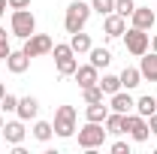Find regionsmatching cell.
Instances as JSON below:
<instances>
[{"instance_id": "cell-34", "label": "cell", "mask_w": 157, "mask_h": 154, "mask_svg": "<svg viewBox=\"0 0 157 154\" xmlns=\"http://www.w3.org/2000/svg\"><path fill=\"white\" fill-rule=\"evenodd\" d=\"M151 52H157V33L151 37Z\"/></svg>"}, {"instance_id": "cell-13", "label": "cell", "mask_w": 157, "mask_h": 154, "mask_svg": "<svg viewBox=\"0 0 157 154\" xmlns=\"http://www.w3.org/2000/svg\"><path fill=\"white\" fill-rule=\"evenodd\" d=\"M130 18H133V27H139V30H151V27H154V21H157V15H154V9L136 6Z\"/></svg>"}, {"instance_id": "cell-8", "label": "cell", "mask_w": 157, "mask_h": 154, "mask_svg": "<svg viewBox=\"0 0 157 154\" xmlns=\"http://www.w3.org/2000/svg\"><path fill=\"white\" fill-rule=\"evenodd\" d=\"M52 48H55V39L48 37V33H33V37L24 39V48H21V52H24L27 58H42V55H48Z\"/></svg>"}, {"instance_id": "cell-1", "label": "cell", "mask_w": 157, "mask_h": 154, "mask_svg": "<svg viewBox=\"0 0 157 154\" xmlns=\"http://www.w3.org/2000/svg\"><path fill=\"white\" fill-rule=\"evenodd\" d=\"M91 12H94L91 3H85V0H73V3L67 6V15H63V27H67V33H78V30H85Z\"/></svg>"}, {"instance_id": "cell-11", "label": "cell", "mask_w": 157, "mask_h": 154, "mask_svg": "<svg viewBox=\"0 0 157 154\" xmlns=\"http://www.w3.org/2000/svg\"><path fill=\"white\" fill-rule=\"evenodd\" d=\"M76 82H78V88L85 91V88H91V85H97L100 82V70L94 67V64H88V67H76Z\"/></svg>"}, {"instance_id": "cell-20", "label": "cell", "mask_w": 157, "mask_h": 154, "mask_svg": "<svg viewBox=\"0 0 157 154\" xmlns=\"http://www.w3.org/2000/svg\"><path fill=\"white\" fill-rule=\"evenodd\" d=\"M133 112H139L142 118H151V115L157 112V97H139Z\"/></svg>"}, {"instance_id": "cell-19", "label": "cell", "mask_w": 157, "mask_h": 154, "mask_svg": "<svg viewBox=\"0 0 157 154\" xmlns=\"http://www.w3.org/2000/svg\"><path fill=\"white\" fill-rule=\"evenodd\" d=\"M88 55H91V64H94L97 70H106V67L112 64V52H109V48H94V45H91Z\"/></svg>"}, {"instance_id": "cell-31", "label": "cell", "mask_w": 157, "mask_h": 154, "mask_svg": "<svg viewBox=\"0 0 157 154\" xmlns=\"http://www.w3.org/2000/svg\"><path fill=\"white\" fill-rule=\"evenodd\" d=\"M9 52H12V48H9V42H0V60L9 58Z\"/></svg>"}, {"instance_id": "cell-30", "label": "cell", "mask_w": 157, "mask_h": 154, "mask_svg": "<svg viewBox=\"0 0 157 154\" xmlns=\"http://www.w3.org/2000/svg\"><path fill=\"white\" fill-rule=\"evenodd\" d=\"M9 3V9H27L30 6V0H6Z\"/></svg>"}, {"instance_id": "cell-25", "label": "cell", "mask_w": 157, "mask_h": 154, "mask_svg": "<svg viewBox=\"0 0 157 154\" xmlns=\"http://www.w3.org/2000/svg\"><path fill=\"white\" fill-rule=\"evenodd\" d=\"M91 9L100 15H109V12H115V0H91Z\"/></svg>"}, {"instance_id": "cell-12", "label": "cell", "mask_w": 157, "mask_h": 154, "mask_svg": "<svg viewBox=\"0 0 157 154\" xmlns=\"http://www.w3.org/2000/svg\"><path fill=\"white\" fill-rule=\"evenodd\" d=\"M24 136H27V130H24V121H9V124H3V139L9 142V145H21L24 142Z\"/></svg>"}, {"instance_id": "cell-24", "label": "cell", "mask_w": 157, "mask_h": 154, "mask_svg": "<svg viewBox=\"0 0 157 154\" xmlns=\"http://www.w3.org/2000/svg\"><path fill=\"white\" fill-rule=\"evenodd\" d=\"M52 133H55V127H52L48 121H36V124H33V139H39V142H48Z\"/></svg>"}, {"instance_id": "cell-29", "label": "cell", "mask_w": 157, "mask_h": 154, "mask_svg": "<svg viewBox=\"0 0 157 154\" xmlns=\"http://www.w3.org/2000/svg\"><path fill=\"white\" fill-rule=\"evenodd\" d=\"M112 154H130V145L127 142H115L112 145Z\"/></svg>"}, {"instance_id": "cell-6", "label": "cell", "mask_w": 157, "mask_h": 154, "mask_svg": "<svg viewBox=\"0 0 157 154\" xmlns=\"http://www.w3.org/2000/svg\"><path fill=\"white\" fill-rule=\"evenodd\" d=\"M124 45H127V52L133 58H142L151 48V37L145 30H139V27H130V30H124Z\"/></svg>"}, {"instance_id": "cell-35", "label": "cell", "mask_w": 157, "mask_h": 154, "mask_svg": "<svg viewBox=\"0 0 157 154\" xmlns=\"http://www.w3.org/2000/svg\"><path fill=\"white\" fill-rule=\"evenodd\" d=\"M0 42H6V30L3 27H0Z\"/></svg>"}, {"instance_id": "cell-15", "label": "cell", "mask_w": 157, "mask_h": 154, "mask_svg": "<svg viewBox=\"0 0 157 154\" xmlns=\"http://www.w3.org/2000/svg\"><path fill=\"white\" fill-rule=\"evenodd\" d=\"M27 67H30V58L24 52H9V58H6V70L9 73L21 76V73H27Z\"/></svg>"}, {"instance_id": "cell-2", "label": "cell", "mask_w": 157, "mask_h": 154, "mask_svg": "<svg viewBox=\"0 0 157 154\" xmlns=\"http://www.w3.org/2000/svg\"><path fill=\"white\" fill-rule=\"evenodd\" d=\"M9 30H12V37H18V39L33 37V33H36V18H33V12H30V9H12Z\"/></svg>"}, {"instance_id": "cell-18", "label": "cell", "mask_w": 157, "mask_h": 154, "mask_svg": "<svg viewBox=\"0 0 157 154\" xmlns=\"http://www.w3.org/2000/svg\"><path fill=\"white\" fill-rule=\"evenodd\" d=\"M70 45H73V52H76V55H88V52H91V37H88L85 30L70 33Z\"/></svg>"}, {"instance_id": "cell-14", "label": "cell", "mask_w": 157, "mask_h": 154, "mask_svg": "<svg viewBox=\"0 0 157 154\" xmlns=\"http://www.w3.org/2000/svg\"><path fill=\"white\" fill-rule=\"evenodd\" d=\"M139 73L142 79H148V82H157V52H145L142 55V64H139Z\"/></svg>"}, {"instance_id": "cell-37", "label": "cell", "mask_w": 157, "mask_h": 154, "mask_svg": "<svg viewBox=\"0 0 157 154\" xmlns=\"http://www.w3.org/2000/svg\"><path fill=\"white\" fill-rule=\"evenodd\" d=\"M3 124H6V121H3V115H0V130H3Z\"/></svg>"}, {"instance_id": "cell-17", "label": "cell", "mask_w": 157, "mask_h": 154, "mask_svg": "<svg viewBox=\"0 0 157 154\" xmlns=\"http://www.w3.org/2000/svg\"><path fill=\"white\" fill-rule=\"evenodd\" d=\"M136 85H142L139 67H124V73H121V88H124V91H133Z\"/></svg>"}, {"instance_id": "cell-4", "label": "cell", "mask_w": 157, "mask_h": 154, "mask_svg": "<svg viewBox=\"0 0 157 154\" xmlns=\"http://www.w3.org/2000/svg\"><path fill=\"white\" fill-rule=\"evenodd\" d=\"M106 130H103V124H97V121H88L82 130H78V145L85 148V151H94V148H100L103 142H106Z\"/></svg>"}, {"instance_id": "cell-7", "label": "cell", "mask_w": 157, "mask_h": 154, "mask_svg": "<svg viewBox=\"0 0 157 154\" xmlns=\"http://www.w3.org/2000/svg\"><path fill=\"white\" fill-rule=\"evenodd\" d=\"M124 133L130 136L133 142H145L151 130H148V118H142L139 112H130V115H124Z\"/></svg>"}, {"instance_id": "cell-36", "label": "cell", "mask_w": 157, "mask_h": 154, "mask_svg": "<svg viewBox=\"0 0 157 154\" xmlns=\"http://www.w3.org/2000/svg\"><path fill=\"white\" fill-rule=\"evenodd\" d=\"M3 94H6V88H3V82H0V100H3Z\"/></svg>"}, {"instance_id": "cell-21", "label": "cell", "mask_w": 157, "mask_h": 154, "mask_svg": "<svg viewBox=\"0 0 157 154\" xmlns=\"http://www.w3.org/2000/svg\"><path fill=\"white\" fill-rule=\"evenodd\" d=\"M85 115H88V121H97V124H103V121H106V115H109V106H103V100H100V103H88Z\"/></svg>"}, {"instance_id": "cell-10", "label": "cell", "mask_w": 157, "mask_h": 154, "mask_svg": "<svg viewBox=\"0 0 157 154\" xmlns=\"http://www.w3.org/2000/svg\"><path fill=\"white\" fill-rule=\"evenodd\" d=\"M109 109L112 112H121V115H130L133 109H136V100L130 97V91H118V94H112V100H109Z\"/></svg>"}, {"instance_id": "cell-27", "label": "cell", "mask_w": 157, "mask_h": 154, "mask_svg": "<svg viewBox=\"0 0 157 154\" xmlns=\"http://www.w3.org/2000/svg\"><path fill=\"white\" fill-rule=\"evenodd\" d=\"M103 88H100V85H91V88H85V103H100V100H103Z\"/></svg>"}, {"instance_id": "cell-22", "label": "cell", "mask_w": 157, "mask_h": 154, "mask_svg": "<svg viewBox=\"0 0 157 154\" xmlns=\"http://www.w3.org/2000/svg\"><path fill=\"white\" fill-rule=\"evenodd\" d=\"M97 85L103 88V94L112 97V94H118V91H121V76H112V73H106V76L100 79Z\"/></svg>"}, {"instance_id": "cell-28", "label": "cell", "mask_w": 157, "mask_h": 154, "mask_svg": "<svg viewBox=\"0 0 157 154\" xmlns=\"http://www.w3.org/2000/svg\"><path fill=\"white\" fill-rule=\"evenodd\" d=\"M0 109H3V112H15V109H18V97L3 94V100H0Z\"/></svg>"}, {"instance_id": "cell-26", "label": "cell", "mask_w": 157, "mask_h": 154, "mask_svg": "<svg viewBox=\"0 0 157 154\" xmlns=\"http://www.w3.org/2000/svg\"><path fill=\"white\" fill-rule=\"evenodd\" d=\"M133 9H136V3H133V0H115V12H118V15L130 18V15H133Z\"/></svg>"}, {"instance_id": "cell-3", "label": "cell", "mask_w": 157, "mask_h": 154, "mask_svg": "<svg viewBox=\"0 0 157 154\" xmlns=\"http://www.w3.org/2000/svg\"><path fill=\"white\" fill-rule=\"evenodd\" d=\"M52 55H55V64H58V73H60V76H73V73H76L78 60H76V52H73L70 42H55Z\"/></svg>"}, {"instance_id": "cell-23", "label": "cell", "mask_w": 157, "mask_h": 154, "mask_svg": "<svg viewBox=\"0 0 157 154\" xmlns=\"http://www.w3.org/2000/svg\"><path fill=\"white\" fill-rule=\"evenodd\" d=\"M103 124H106V133H115V136L124 133V115H121V112H109Z\"/></svg>"}, {"instance_id": "cell-9", "label": "cell", "mask_w": 157, "mask_h": 154, "mask_svg": "<svg viewBox=\"0 0 157 154\" xmlns=\"http://www.w3.org/2000/svg\"><path fill=\"white\" fill-rule=\"evenodd\" d=\"M124 30H127V18H124V15H118V12H109V15H103V33H106L109 39L124 37Z\"/></svg>"}, {"instance_id": "cell-33", "label": "cell", "mask_w": 157, "mask_h": 154, "mask_svg": "<svg viewBox=\"0 0 157 154\" xmlns=\"http://www.w3.org/2000/svg\"><path fill=\"white\" fill-rule=\"evenodd\" d=\"M6 6H9V3H6V0H0V18H3V12H6Z\"/></svg>"}, {"instance_id": "cell-32", "label": "cell", "mask_w": 157, "mask_h": 154, "mask_svg": "<svg viewBox=\"0 0 157 154\" xmlns=\"http://www.w3.org/2000/svg\"><path fill=\"white\" fill-rule=\"evenodd\" d=\"M148 130H151V133L157 136V112H154V115H151V118H148Z\"/></svg>"}, {"instance_id": "cell-16", "label": "cell", "mask_w": 157, "mask_h": 154, "mask_svg": "<svg viewBox=\"0 0 157 154\" xmlns=\"http://www.w3.org/2000/svg\"><path fill=\"white\" fill-rule=\"evenodd\" d=\"M15 112H18L21 121H30V118H36V115H39V100H36V97H21Z\"/></svg>"}, {"instance_id": "cell-5", "label": "cell", "mask_w": 157, "mask_h": 154, "mask_svg": "<svg viewBox=\"0 0 157 154\" xmlns=\"http://www.w3.org/2000/svg\"><path fill=\"white\" fill-rule=\"evenodd\" d=\"M55 133L60 139H70V136L76 133V109L73 106H58V112H55Z\"/></svg>"}]
</instances>
